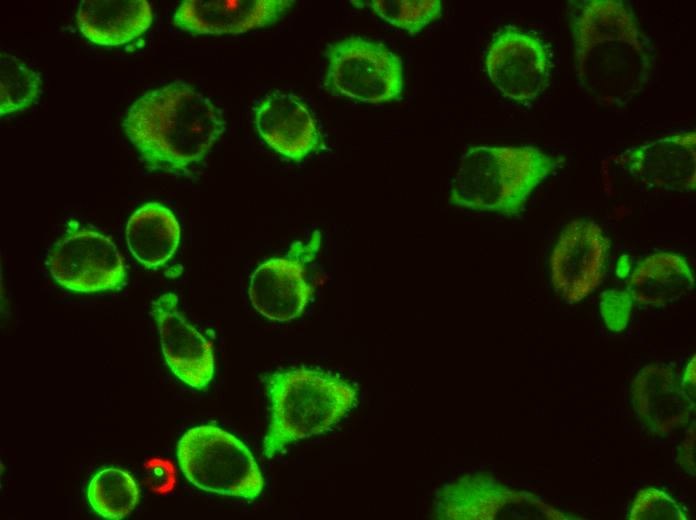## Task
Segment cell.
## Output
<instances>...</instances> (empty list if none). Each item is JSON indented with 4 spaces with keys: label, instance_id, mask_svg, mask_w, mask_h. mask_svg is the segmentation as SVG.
<instances>
[{
    "label": "cell",
    "instance_id": "obj_1",
    "mask_svg": "<svg viewBox=\"0 0 696 520\" xmlns=\"http://www.w3.org/2000/svg\"><path fill=\"white\" fill-rule=\"evenodd\" d=\"M574 67L582 88L599 103L623 106L650 74L648 41L631 8L618 0L572 2Z\"/></svg>",
    "mask_w": 696,
    "mask_h": 520
},
{
    "label": "cell",
    "instance_id": "obj_2",
    "mask_svg": "<svg viewBox=\"0 0 696 520\" xmlns=\"http://www.w3.org/2000/svg\"><path fill=\"white\" fill-rule=\"evenodd\" d=\"M123 128L148 169L180 173L206 156L225 121L208 97L176 81L138 98Z\"/></svg>",
    "mask_w": 696,
    "mask_h": 520
},
{
    "label": "cell",
    "instance_id": "obj_3",
    "mask_svg": "<svg viewBox=\"0 0 696 520\" xmlns=\"http://www.w3.org/2000/svg\"><path fill=\"white\" fill-rule=\"evenodd\" d=\"M564 162L534 146H474L450 188L452 205L504 216L519 214L533 190Z\"/></svg>",
    "mask_w": 696,
    "mask_h": 520
},
{
    "label": "cell",
    "instance_id": "obj_4",
    "mask_svg": "<svg viewBox=\"0 0 696 520\" xmlns=\"http://www.w3.org/2000/svg\"><path fill=\"white\" fill-rule=\"evenodd\" d=\"M271 423L264 455L274 457L292 442L328 431L354 406L357 393L342 379L310 369L269 378Z\"/></svg>",
    "mask_w": 696,
    "mask_h": 520
},
{
    "label": "cell",
    "instance_id": "obj_5",
    "mask_svg": "<svg viewBox=\"0 0 696 520\" xmlns=\"http://www.w3.org/2000/svg\"><path fill=\"white\" fill-rule=\"evenodd\" d=\"M185 478L200 490L247 500L262 492L264 480L246 445L214 425L187 430L177 444Z\"/></svg>",
    "mask_w": 696,
    "mask_h": 520
},
{
    "label": "cell",
    "instance_id": "obj_6",
    "mask_svg": "<svg viewBox=\"0 0 696 520\" xmlns=\"http://www.w3.org/2000/svg\"><path fill=\"white\" fill-rule=\"evenodd\" d=\"M327 89L364 103L397 100L403 91L401 58L383 44L347 37L329 46Z\"/></svg>",
    "mask_w": 696,
    "mask_h": 520
},
{
    "label": "cell",
    "instance_id": "obj_7",
    "mask_svg": "<svg viewBox=\"0 0 696 520\" xmlns=\"http://www.w3.org/2000/svg\"><path fill=\"white\" fill-rule=\"evenodd\" d=\"M47 266L62 287L78 293L118 290L126 283L122 257L112 240L87 228L71 229L50 250Z\"/></svg>",
    "mask_w": 696,
    "mask_h": 520
},
{
    "label": "cell",
    "instance_id": "obj_8",
    "mask_svg": "<svg viewBox=\"0 0 696 520\" xmlns=\"http://www.w3.org/2000/svg\"><path fill=\"white\" fill-rule=\"evenodd\" d=\"M485 69L505 98L518 103L529 102L549 85L550 49L537 35L516 26H506L489 45Z\"/></svg>",
    "mask_w": 696,
    "mask_h": 520
},
{
    "label": "cell",
    "instance_id": "obj_9",
    "mask_svg": "<svg viewBox=\"0 0 696 520\" xmlns=\"http://www.w3.org/2000/svg\"><path fill=\"white\" fill-rule=\"evenodd\" d=\"M434 516L442 520L556 518L534 495L511 490L484 474L466 475L443 486L436 495Z\"/></svg>",
    "mask_w": 696,
    "mask_h": 520
},
{
    "label": "cell",
    "instance_id": "obj_10",
    "mask_svg": "<svg viewBox=\"0 0 696 520\" xmlns=\"http://www.w3.org/2000/svg\"><path fill=\"white\" fill-rule=\"evenodd\" d=\"M321 240V233L315 231L306 243H294L286 256L267 260L257 267L248 289L256 311L280 322L302 314L312 295V287L306 280L307 263L315 258Z\"/></svg>",
    "mask_w": 696,
    "mask_h": 520
},
{
    "label": "cell",
    "instance_id": "obj_11",
    "mask_svg": "<svg viewBox=\"0 0 696 520\" xmlns=\"http://www.w3.org/2000/svg\"><path fill=\"white\" fill-rule=\"evenodd\" d=\"M609 240L594 221L570 222L551 253V281L569 303H577L600 285L606 266Z\"/></svg>",
    "mask_w": 696,
    "mask_h": 520
},
{
    "label": "cell",
    "instance_id": "obj_12",
    "mask_svg": "<svg viewBox=\"0 0 696 520\" xmlns=\"http://www.w3.org/2000/svg\"><path fill=\"white\" fill-rule=\"evenodd\" d=\"M614 160L647 185L692 191L696 183V133L681 132L630 147Z\"/></svg>",
    "mask_w": 696,
    "mask_h": 520
},
{
    "label": "cell",
    "instance_id": "obj_13",
    "mask_svg": "<svg viewBox=\"0 0 696 520\" xmlns=\"http://www.w3.org/2000/svg\"><path fill=\"white\" fill-rule=\"evenodd\" d=\"M161 348L170 370L188 386L204 390L214 375L212 346L178 310L173 293L153 301Z\"/></svg>",
    "mask_w": 696,
    "mask_h": 520
},
{
    "label": "cell",
    "instance_id": "obj_14",
    "mask_svg": "<svg viewBox=\"0 0 696 520\" xmlns=\"http://www.w3.org/2000/svg\"><path fill=\"white\" fill-rule=\"evenodd\" d=\"M631 401L639 423L657 436L685 427L695 410V402L681 386V377L666 364L647 365L638 372L631 386Z\"/></svg>",
    "mask_w": 696,
    "mask_h": 520
},
{
    "label": "cell",
    "instance_id": "obj_15",
    "mask_svg": "<svg viewBox=\"0 0 696 520\" xmlns=\"http://www.w3.org/2000/svg\"><path fill=\"white\" fill-rule=\"evenodd\" d=\"M254 112L259 135L280 155L301 161L323 147L314 118L296 96L270 94L256 104Z\"/></svg>",
    "mask_w": 696,
    "mask_h": 520
},
{
    "label": "cell",
    "instance_id": "obj_16",
    "mask_svg": "<svg viewBox=\"0 0 696 520\" xmlns=\"http://www.w3.org/2000/svg\"><path fill=\"white\" fill-rule=\"evenodd\" d=\"M287 0H185L174 24L193 34H241L267 26L290 7Z\"/></svg>",
    "mask_w": 696,
    "mask_h": 520
},
{
    "label": "cell",
    "instance_id": "obj_17",
    "mask_svg": "<svg viewBox=\"0 0 696 520\" xmlns=\"http://www.w3.org/2000/svg\"><path fill=\"white\" fill-rule=\"evenodd\" d=\"M81 33L102 46H119L142 35L153 15L145 0H83L76 13Z\"/></svg>",
    "mask_w": 696,
    "mask_h": 520
},
{
    "label": "cell",
    "instance_id": "obj_18",
    "mask_svg": "<svg viewBox=\"0 0 696 520\" xmlns=\"http://www.w3.org/2000/svg\"><path fill=\"white\" fill-rule=\"evenodd\" d=\"M694 288L686 259L673 252H657L643 259L629 276L627 292L633 302L664 306L676 302Z\"/></svg>",
    "mask_w": 696,
    "mask_h": 520
},
{
    "label": "cell",
    "instance_id": "obj_19",
    "mask_svg": "<svg viewBox=\"0 0 696 520\" xmlns=\"http://www.w3.org/2000/svg\"><path fill=\"white\" fill-rule=\"evenodd\" d=\"M130 253L147 269L164 265L176 252L180 226L170 209L150 202L137 209L126 224Z\"/></svg>",
    "mask_w": 696,
    "mask_h": 520
},
{
    "label": "cell",
    "instance_id": "obj_20",
    "mask_svg": "<svg viewBox=\"0 0 696 520\" xmlns=\"http://www.w3.org/2000/svg\"><path fill=\"white\" fill-rule=\"evenodd\" d=\"M87 499L92 509L102 518L120 520L128 516L139 499L134 478L118 468L98 471L87 487Z\"/></svg>",
    "mask_w": 696,
    "mask_h": 520
},
{
    "label": "cell",
    "instance_id": "obj_21",
    "mask_svg": "<svg viewBox=\"0 0 696 520\" xmlns=\"http://www.w3.org/2000/svg\"><path fill=\"white\" fill-rule=\"evenodd\" d=\"M41 79L18 58L1 53L0 114L1 116L29 108L40 94Z\"/></svg>",
    "mask_w": 696,
    "mask_h": 520
},
{
    "label": "cell",
    "instance_id": "obj_22",
    "mask_svg": "<svg viewBox=\"0 0 696 520\" xmlns=\"http://www.w3.org/2000/svg\"><path fill=\"white\" fill-rule=\"evenodd\" d=\"M367 3L382 20L412 35L442 14L439 0H373Z\"/></svg>",
    "mask_w": 696,
    "mask_h": 520
},
{
    "label": "cell",
    "instance_id": "obj_23",
    "mask_svg": "<svg viewBox=\"0 0 696 520\" xmlns=\"http://www.w3.org/2000/svg\"><path fill=\"white\" fill-rule=\"evenodd\" d=\"M631 520H686L685 507L670 494L656 487L641 489L630 507Z\"/></svg>",
    "mask_w": 696,
    "mask_h": 520
},
{
    "label": "cell",
    "instance_id": "obj_24",
    "mask_svg": "<svg viewBox=\"0 0 696 520\" xmlns=\"http://www.w3.org/2000/svg\"><path fill=\"white\" fill-rule=\"evenodd\" d=\"M633 303L627 290H610L601 295L600 311L609 330L620 332L626 328Z\"/></svg>",
    "mask_w": 696,
    "mask_h": 520
},
{
    "label": "cell",
    "instance_id": "obj_25",
    "mask_svg": "<svg viewBox=\"0 0 696 520\" xmlns=\"http://www.w3.org/2000/svg\"><path fill=\"white\" fill-rule=\"evenodd\" d=\"M144 482L149 490L158 495L171 493L176 485V469L174 464L159 457L148 459L144 465Z\"/></svg>",
    "mask_w": 696,
    "mask_h": 520
},
{
    "label": "cell",
    "instance_id": "obj_26",
    "mask_svg": "<svg viewBox=\"0 0 696 520\" xmlns=\"http://www.w3.org/2000/svg\"><path fill=\"white\" fill-rule=\"evenodd\" d=\"M676 460L683 470L695 474V422L691 423L686 438L678 447Z\"/></svg>",
    "mask_w": 696,
    "mask_h": 520
},
{
    "label": "cell",
    "instance_id": "obj_27",
    "mask_svg": "<svg viewBox=\"0 0 696 520\" xmlns=\"http://www.w3.org/2000/svg\"><path fill=\"white\" fill-rule=\"evenodd\" d=\"M681 386L687 396L695 402V356L687 363L681 377Z\"/></svg>",
    "mask_w": 696,
    "mask_h": 520
}]
</instances>
